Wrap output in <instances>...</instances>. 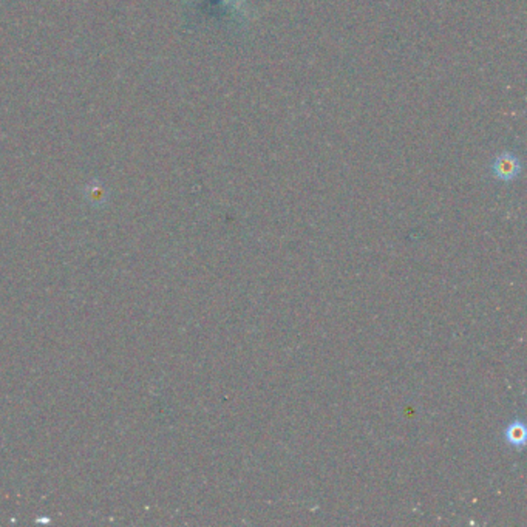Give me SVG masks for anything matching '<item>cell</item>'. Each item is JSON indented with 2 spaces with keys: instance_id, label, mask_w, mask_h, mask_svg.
I'll return each mask as SVG.
<instances>
[{
  "instance_id": "1",
  "label": "cell",
  "mask_w": 527,
  "mask_h": 527,
  "mask_svg": "<svg viewBox=\"0 0 527 527\" xmlns=\"http://www.w3.org/2000/svg\"><path fill=\"white\" fill-rule=\"evenodd\" d=\"M492 173L499 181H513L521 173V163H519L518 157L513 155L512 152H503L493 159Z\"/></svg>"
},
{
  "instance_id": "2",
  "label": "cell",
  "mask_w": 527,
  "mask_h": 527,
  "mask_svg": "<svg viewBox=\"0 0 527 527\" xmlns=\"http://www.w3.org/2000/svg\"><path fill=\"white\" fill-rule=\"evenodd\" d=\"M506 441L513 448L521 450L526 446V426L523 421H513L506 428Z\"/></svg>"
}]
</instances>
